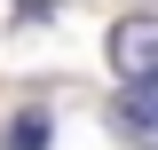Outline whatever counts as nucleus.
I'll list each match as a JSON object with an SVG mask.
<instances>
[{"mask_svg": "<svg viewBox=\"0 0 158 150\" xmlns=\"http://www.w3.org/2000/svg\"><path fill=\"white\" fill-rule=\"evenodd\" d=\"M111 63H118V79L158 87V16H118L111 24Z\"/></svg>", "mask_w": 158, "mask_h": 150, "instance_id": "1", "label": "nucleus"}, {"mask_svg": "<svg viewBox=\"0 0 158 150\" xmlns=\"http://www.w3.org/2000/svg\"><path fill=\"white\" fill-rule=\"evenodd\" d=\"M111 127H118V142L158 150V87H135V79H127V95L111 103Z\"/></svg>", "mask_w": 158, "mask_h": 150, "instance_id": "2", "label": "nucleus"}, {"mask_svg": "<svg viewBox=\"0 0 158 150\" xmlns=\"http://www.w3.org/2000/svg\"><path fill=\"white\" fill-rule=\"evenodd\" d=\"M8 150H48V111H16V127H8Z\"/></svg>", "mask_w": 158, "mask_h": 150, "instance_id": "3", "label": "nucleus"}, {"mask_svg": "<svg viewBox=\"0 0 158 150\" xmlns=\"http://www.w3.org/2000/svg\"><path fill=\"white\" fill-rule=\"evenodd\" d=\"M16 8H56V0H16Z\"/></svg>", "mask_w": 158, "mask_h": 150, "instance_id": "4", "label": "nucleus"}]
</instances>
